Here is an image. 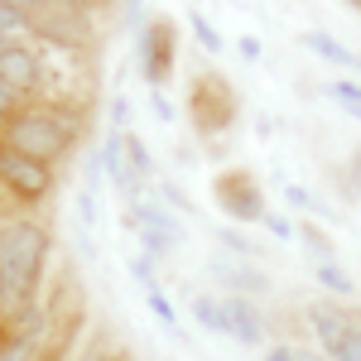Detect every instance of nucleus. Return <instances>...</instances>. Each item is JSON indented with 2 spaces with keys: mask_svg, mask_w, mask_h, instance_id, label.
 Returning <instances> with one entry per match:
<instances>
[{
  "mask_svg": "<svg viewBox=\"0 0 361 361\" xmlns=\"http://www.w3.org/2000/svg\"><path fill=\"white\" fill-rule=\"evenodd\" d=\"M357 78H361V58H357Z\"/></svg>",
  "mask_w": 361,
  "mask_h": 361,
  "instance_id": "nucleus-36",
  "label": "nucleus"
},
{
  "mask_svg": "<svg viewBox=\"0 0 361 361\" xmlns=\"http://www.w3.org/2000/svg\"><path fill=\"white\" fill-rule=\"evenodd\" d=\"M188 313H193V323L202 333L222 337V294H193L188 299Z\"/></svg>",
  "mask_w": 361,
  "mask_h": 361,
  "instance_id": "nucleus-16",
  "label": "nucleus"
},
{
  "mask_svg": "<svg viewBox=\"0 0 361 361\" xmlns=\"http://www.w3.org/2000/svg\"><path fill=\"white\" fill-rule=\"evenodd\" d=\"M82 140V116H73V102H34V106H20L0 126V145L25 154V159H39L49 169H63L73 159Z\"/></svg>",
  "mask_w": 361,
  "mask_h": 361,
  "instance_id": "nucleus-2",
  "label": "nucleus"
},
{
  "mask_svg": "<svg viewBox=\"0 0 361 361\" xmlns=\"http://www.w3.org/2000/svg\"><path fill=\"white\" fill-rule=\"evenodd\" d=\"M357 318H361V308L337 304V299H313V304L304 308V323H308V333H313V347H318L323 357H333L337 347L347 342V333L357 328Z\"/></svg>",
  "mask_w": 361,
  "mask_h": 361,
  "instance_id": "nucleus-8",
  "label": "nucleus"
},
{
  "mask_svg": "<svg viewBox=\"0 0 361 361\" xmlns=\"http://www.w3.org/2000/svg\"><path fill=\"white\" fill-rule=\"evenodd\" d=\"M284 197H289V202H294L299 212H323V202L308 193V188H299V183H284Z\"/></svg>",
  "mask_w": 361,
  "mask_h": 361,
  "instance_id": "nucleus-24",
  "label": "nucleus"
},
{
  "mask_svg": "<svg viewBox=\"0 0 361 361\" xmlns=\"http://www.w3.org/2000/svg\"><path fill=\"white\" fill-rule=\"evenodd\" d=\"M236 49H241V58H250V63H255V58H260V44H255V39H241V44H236Z\"/></svg>",
  "mask_w": 361,
  "mask_h": 361,
  "instance_id": "nucleus-33",
  "label": "nucleus"
},
{
  "mask_svg": "<svg viewBox=\"0 0 361 361\" xmlns=\"http://www.w3.org/2000/svg\"><path fill=\"white\" fill-rule=\"evenodd\" d=\"M313 279H318V284L333 294L337 304H352V294H357V279L347 275L337 260H318V265H313Z\"/></svg>",
  "mask_w": 361,
  "mask_h": 361,
  "instance_id": "nucleus-12",
  "label": "nucleus"
},
{
  "mask_svg": "<svg viewBox=\"0 0 361 361\" xmlns=\"http://www.w3.org/2000/svg\"><path fill=\"white\" fill-rule=\"evenodd\" d=\"M222 337L241 342V347H265L270 328H265L260 304L255 299H231V294H222Z\"/></svg>",
  "mask_w": 361,
  "mask_h": 361,
  "instance_id": "nucleus-9",
  "label": "nucleus"
},
{
  "mask_svg": "<svg viewBox=\"0 0 361 361\" xmlns=\"http://www.w3.org/2000/svg\"><path fill=\"white\" fill-rule=\"evenodd\" d=\"M145 304H149V313H154L164 328H178V308L169 304V294L159 289V284H149V289H145Z\"/></svg>",
  "mask_w": 361,
  "mask_h": 361,
  "instance_id": "nucleus-18",
  "label": "nucleus"
},
{
  "mask_svg": "<svg viewBox=\"0 0 361 361\" xmlns=\"http://www.w3.org/2000/svg\"><path fill=\"white\" fill-rule=\"evenodd\" d=\"M260 361H294V347H289V342H270V347L260 352Z\"/></svg>",
  "mask_w": 361,
  "mask_h": 361,
  "instance_id": "nucleus-30",
  "label": "nucleus"
},
{
  "mask_svg": "<svg viewBox=\"0 0 361 361\" xmlns=\"http://www.w3.org/2000/svg\"><path fill=\"white\" fill-rule=\"evenodd\" d=\"M347 116H352V121H361V106H347Z\"/></svg>",
  "mask_w": 361,
  "mask_h": 361,
  "instance_id": "nucleus-34",
  "label": "nucleus"
},
{
  "mask_svg": "<svg viewBox=\"0 0 361 361\" xmlns=\"http://www.w3.org/2000/svg\"><path fill=\"white\" fill-rule=\"evenodd\" d=\"M130 279H135L140 289L159 284V279H154V260H149V255H130Z\"/></svg>",
  "mask_w": 361,
  "mask_h": 361,
  "instance_id": "nucleus-25",
  "label": "nucleus"
},
{
  "mask_svg": "<svg viewBox=\"0 0 361 361\" xmlns=\"http://www.w3.org/2000/svg\"><path fill=\"white\" fill-rule=\"evenodd\" d=\"M149 111H154V121H164V126H173V116H178V111L164 102V92H149Z\"/></svg>",
  "mask_w": 361,
  "mask_h": 361,
  "instance_id": "nucleus-29",
  "label": "nucleus"
},
{
  "mask_svg": "<svg viewBox=\"0 0 361 361\" xmlns=\"http://www.w3.org/2000/svg\"><path fill=\"white\" fill-rule=\"evenodd\" d=\"M304 49H308V54H318V58H328V63H337V68H357V54H352L347 44H337L333 34H323V29H308Z\"/></svg>",
  "mask_w": 361,
  "mask_h": 361,
  "instance_id": "nucleus-14",
  "label": "nucleus"
},
{
  "mask_svg": "<svg viewBox=\"0 0 361 361\" xmlns=\"http://www.w3.org/2000/svg\"><path fill=\"white\" fill-rule=\"evenodd\" d=\"M126 231L140 236V255H149V260H164V255H173V250L183 246V222L149 193L126 212Z\"/></svg>",
  "mask_w": 361,
  "mask_h": 361,
  "instance_id": "nucleus-5",
  "label": "nucleus"
},
{
  "mask_svg": "<svg viewBox=\"0 0 361 361\" xmlns=\"http://www.w3.org/2000/svg\"><path fill=\"white\" fill-rule=\"evenodd\" d=\"M342 178H347V183H342V197L357 202V197H361V154L352 159V173H342Z\"/></svg>",
  "mask_w": 361,
  "mask_h": 361,
  "instance_id": "nucleus-28",
  "label": "nucleus"
},
{
  "mask_svg": "<svg viewBox=\"0 0 361 361\" xmlns=\"http://www.w3.org/2000/svg\"><path fill=\"white\" fill-rule=\"evenodd\" d=\"M265 231H270V236H275V241H294V236H299V226L289 222V217H284V212H265Z\"/></svg>",
  "mask_w": 361,
  "mask_h": 361,
  "instance_id": "nucleus-22",
  "label": "nucleus"
},
{
  "mask_svg": "<svg viewBox=\"0 0 361 361\" xmlns=\"http://www.w3.org/2000/svg\"><path fill=\"white\" fill-rule=\"evenodd\" d=\"M0 34L15 44V39H29L34 34V5H20V0H0Z\"/></svg>",
  "mask_w": 361,
  "mask_h": 361,
  "instance_id": "nucleus-13",
  "label": "nucleus"
},
{
  "mask_svg": "<svg viewBox=\"0 0 361 361\" xmlns=\"http://www.w3.org/2000/svg\"><path fill=\"white\" fill-rule=\"evenodd\" d=\"M289 347H294V361H328L318 347H304V342H289Z\"/></svg>",
  "mask_w": 361,
  "mask_h": 361,
  "instance_id": "nucleus-32",
  "label": "nucleus"
},
{
  "mask_svg": "<svg viewBox=\"0 0 361 361\" xmlns=\"http://www.w3.org/2000/svg\"><path fill=\"white\" fill-rule=\"evenodd\" d=\"M217 246H226L231 250V255H241V260H260V255H265V250H260V241H250L246 231H236V226H217Z\"/></svg>",
  "mask_w": 361,
  "mask_h": 361,
  "instance_id": "nucleus-17",
  "label": "nucleus"
},
{
  "mask_svg": "<svg viewBox=\"0 0 361 361\" xmlns=\"http://www.w3.org/2000/svg\"><path fill=\"white\" fill-rule=\"evenodd\" d=\"M207 270H212V279L222 284V294H231V299H255V294L270 289V275L255 270V265H246V260H226V255H217Z\"/></svg>",
  "mask_w": 361,
  "mask_h": 361,
  "instance_id": "nucleus-10",
  "label": "nucleus"
},
{
  "mask_svg": "<svg viewBox=\"0 0 361 361\" xmlns=\"http://www.w3.org/2000/svg\"><path fill=\"white\" fill-rule=\"evenodd\" d=\"M20 111V102H15V97H10V87L0 82V126H5V121H10V116Z\"/></svg>",
  "mask_w": 361,
  "mask_h": 361,
  "instance_id": "nucleus-31",
  "label": "nucleus"
},
{
  "mask_svg": "<svg viewBox=\"0 0 361 361\" xmlns=\"http://www.w3.org/2000/svg\"><path fill=\"white\" fill-rule=\"evenodd\" d=\"M111 130L116 135H126V126H130V102H126V97H111Z\"/></svg>",
  "mask_w": 361,
  "mask_h": 361,
  "instance_id": "nucleus-27",
  "label": "nucleus"
},
{
  "mask_svg": "<svg viewBox=\"0 0 361 361\" xmlns=\"http://www.w3.org/2000/svg\"><path fill=\"white\" fill-rule=\"evenodd\" d=\"M135 54H140V78L149 92H164L173 68H178V25L164 15H149V25L135 29Z\"/></svg>",
  "mask_w": 361,
  "mask_h": 361,
  "instance_id": "nucleus-6",
  "label": "nucleus"
},
{
  "mask_svg": "<svg viewBox=\"0 0 361 361\" xmlns=\"http://www.w3.org/2000/svg\"><path fill=\"white\" fill-rule=\"evenodd\" d=\"M299 241H304V246L313 250V255H318V260H337L333 241H328V236H323V226H318V222H304V226H299Z\"/></svg>",
  "mask_w": 361,
  "mask_h": 361,
  "instance_id": "nucleus-19",
  "label": "nucleus"
},
{
  "mask_svg": "<svg viewBox=\"0 0 361 361\" xmlns=\"http://www.w3.org/2000/svg\"><path fill=\"white\" fill-rule=\"evenodd\" d=\"M5 44H10V39H5V34H0V49H5Z\"/></svg>",
  "mask_w": 361,
  "mask_h": 361,
  "instance_id": "nucleus-35",
  "label": "nucleus"
},
{
  "mask_svg": "<svg viewBox=\"0 0 361 361\" xmlns=\"http://www.w3.org/2000/svg\"><path fill=\"white\" fill-rule=\"evenodd\" d=\"M212 202H217L222 217L246 222V226H260L265 212H270L265 188H260V178H255L250 169H222V173L212 178Z\"/></svg>",
  "mask_w": 361,
  "mask_h": 361,
  "instance_id": "nucleus-7",
  "label": "nucleus"
},
{
  "mask_svg": "<svg viewBox=\"0 0 361 361\" xmlns=\"http://www.w3.org/2000/svg\"><path fill=\"white\" fill-rule=\"evenodd\" d=\"M188 25H193V39L207 49V54H222V34L212 29V20H207L202 10H193V15H188Z\"/></svg>",
  "mask_w": 361,
  "mask_h": 361,
  "instance_id": "nucleus-20",
  "label": "nucleus"
},
{
  "mask_svg": "<svg viewBox=\"0 0 361 361\" xmlns=\"http://www.w3.org/2000/svg\"><path fill=\"white\" fill-rule=\"evenodd\" d=\"M0 82L10 87V97L20 106L49 102V54H44V44H29V39L5 44L0 49Z\"/></svg>",
  "mask_w": 361,
  "mask_h": 361,
  "instance_id": "nucleus-4",
  "label": "nucleus"
},
{
  "mask_svg": "<svg viewBox=\"0 0 361 361\" xmlns=\"http://www.w3.org/2000/svg\"><path fill=\"white\" fill-rule=\"evenodd\" d=\"M54 260V231L39 217L0 222V323H15L39 304V284Z\"/></svg>",
  "mask_w": 361,
  "mask_h": 361,
  "instance_id": "nucleus-1",
  "label": "nucleus"
},
{
  "mask_svg": "<svg viewBox=\"0 0 361 361\" xmlns=\"http://www.w3.org/2000/svg\"><path fill=\"white\" fill-rule=\"evenodd\" d=\"M126 164H130L140 188H154V154H149V145L135 130H126Z\"/></svg>",
  "mask_w": 361,
  "mask_h": 361,
  "instance_id": "nucleus-15",
  "label": "nucleus"
},
{
  "mask_svg": "<svg viewBox=\"0 0 361 361\" xmlns=\"http://www.w3.org/2000/svg\"><path fill=\"white\" fill-rule=\"evenodd\" d=\"M102 169H106V178H111L116 197L126 202V212L135 207L140 197H145V188L135 183V173H130V164H126V135H106V145H102Z\"/></svg>",
  "mask_w": 361,
  "mask_h": 361,
  "instance_id": "nucleus-11",
  "label": "nucleus"
},
{
  "mask_svg": "<svg viewBox=\"0 0 361 361\" xmlns=\"http://www.w3.org/2000/svg\"><path fill=\"white\" fill-rule=\"evenodd\" d=\"M328 97H333V102H342V111H347V106H361V82L337 78V82H328Z\"/></svg>",
  "mask_w": 361,
  "mask_h": 361,
  "instance_id": "nucleus-21",
  "label": "nucleus"
},
{
  "mask_svg": "<svg viewBox=\"0 0 361 361\" xmlns=\"http://www.w3.org/2000/svg\"><path fill=\"white\" fill-rule=\"evenodd\" d=\"M328 361H361V318H357V328L347 333V342H342V347H337Z\"/></svg>",
  "mask_w": 361,
  "mask_h": 361,
  "instance_id": "nucleus-26",
  "label": "nucleus"
},
{
  "mask_svg": "<svg viewBox=\"0 0 361 361\" xmlns=\"http://www.w3.org/2000/svg\"><path fill=\"white\" fill-rule=\"evenodd\" d=\"M241 116V97L236 87L226 82L222 73H197L193 87H188V121H193L197 135H226Z\"/></svg>",
  "mask_w": 361,
  "mask_h": 361,
  "instance_id": "nucleus-3",
  "label": "nucleus"
},
{
  "mask_svg": "<svg viewBox=\"0 0 361 361\" xmlns=\"http://www.w3.org/2000/svg\"><path fill=\"white\" fill-rule=\"evenodd\" d=\"M78 226L82 231H97V193H78Z\"/></svg>",
  "mask_w": 361,
  "mask_h": 361,
  "instance_id": "nucleus-23",
  "label": "nucleus"
}]
</instances>
